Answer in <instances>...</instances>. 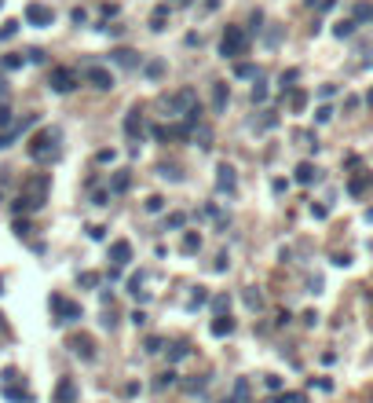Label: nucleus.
Segmentation results:
<instances>
[{
  "label": "nucleus",
  "instance_id": "8fccbe9b",
  "mask_svg": "<svg viewBox=\"0 0 373 403\" xmlns=\"http://www.w3.org/2000/svg\"><path fill=\"white\" fill-rule=\"evenodd\" d=\"M286 187H289L286 180H274V183H271V191H274V194H286Z\"/></svg>",
  "mask_w": 373,
  "mask_h": 403
},
{
  "label": "nucleus",
  "instance_id": "58836bf2",
  "mask_svg": "<svg viewBox=\"0 0 373 403\" xmlns=\"http://www.w3.org/2000/svg\"><path fill=\"white\" fill-rule=\"evenodd\" d=\"M176 381V370H165V374H158V389H165V385Z\"/></svg>",
  "mask_w": 373,
  "mask_h": 403
},
{
  "label": "nucleus",
  "instance_id": "c756f323",
  "mask_svg": "<svg viewBox=\"0 0 373 403\" xmlns=\"http://www.w3.org/2000/svg\"><path fill=\"white\" fill-rule=\"evenodd\" d=\"M235 73H238V77H260V70H256L253 63H238V66H235Z\"/></svg>",
  "mask_w": 373,
  "mask_h": 403
},
{
  "label": "nucleus",
  "instance_id": "864d4df0",
  "mask_svg": "<svg viewBox=\"0 0 373 403\" xmlns=\"http://www.w3.org/2000/svg\"><path fill=\"white\" fill-rule=\"evenodd\" d=\"M4 88H8V85H4V77H0V96H4Z\"/></svg>",
  "mask_w": 373,
  "mask_h": 403
},
{
  "label": "nucleus",
  "instance_id": "ddd939ff",
  "mask_svg": "<svg viewBox=\"0 0 373 403\" xmlns=\"http://www.w3.org/2000/svg\"><path fill=\"white\" fill-rule=\"evenodd\" d=\"M369 183H373V173H362V169H359V173H355V176L348 180V191H351L355 198H362V194H366V187H369Z\"/></svg>",
  "mask_w": 373,
  "mask_h": 403
},
{
  "label": "nucleus",
  "instance_id": "e433bc0d",
  "mask_svg": "<svg viewBox=\"0 0 373 403\" xmlns=\"http://www.w3.org/2000/svg\"><path fill=\"white\" fill-rule=\"evenodd\" d=\"M158 173H161L165 180H179V169H176V165H161Z\"/></svg>",
  "mask_w": 373,
  "mask_h": 403
},
{
  "label": "nucleus",
  "instance_id": "49530a36",
  "mask_svg": "<svg viewBox=\"0 0 373 403\" xmlns=\"http://www.w3.org/2000/svg\"><path fill=\"white\" fill-rule=\"evenodd\" d=\"M26 59H29V63H40L44 52H40V48H29V52H26Z\"/></svg>",
  "mask_w": 373,
  "mask_h": 403
},
{
  "label": "nucleus",
  "instance_id": "2f4dec72",
  "mask_svg": "<svg viewBox=\"0 0 373 403\" xmlns=\"http://www.w3.org/2000/svg\"><path fill=\"white\" fill-rule=\"evenodd\" d=\"M143 352H147V355H158V352H161V337H147V341H143Z\"/></svg>",
  "mask_w": 373,
  "mask_h": 403
},
{
  "label": "nucleus",
  "instance_id": "a878e982",
  "mask_svg": "<svg viewBox=\"0 0 373 403\" xmlns=\"http://www.w3.org/2000/svg\"><path fill=\"white\" fill-rule=\"evenodd\" d=\"M249 399V378H238L235 381V403H245Z\"/></svg>",
  "mask_w": 373,
  "mask_h": 403
},
{
  "label": "nucleus",
  "instance_id": "412c9836",
  "mask_svg": "<svg viewBox=\"0 0 373 403\" xmlns=\"http://www.w3.org/2000/svg\"><path fill=\"white\" fill-rule=\"evenodd\" d=\"M179 250H183V253H198V250H201V235H198V231H186L183 242H179Z\"/></svg>",
  "mask_w": 373,
  "mask_h": 403
},
{
  "label": "nucleus",
  "instance_id": "f3484780",
  "mask_svg": "<svg viewBox=\"0 0 373 403\" xmlns=\"http://www.w3.org/2000/svg\"><path fill=\"white\" fill-rule=\"evenodd\" d=\"M318 180V165L315 162H300L297 165V183H304V187H307V183H315Z\"/></svg>",
  "mask_w": 373,
  "mask_h": 403
},
{
  "label": "nucleus",
  "instance_id": "c9c22d12",
  "mask_svg": "<svg viewBox=\"0 0 373 403\" xmlns=\"http://www.w3.org/2000/svg\"><path fill=\"white\" fill-rule=\"evenodd\" d=\"M114 158H117V150H99V154H96V162H99V165H110Z\"/></svg>",
  "mask_w": 373,
  "mask_h": 403
},
{
  "label": "nucleus",
  "instance_id": "dca6fc26",
  "mask_svg": "<svg viewBox=\"0 0 373 403\" xmlns=\"http://www.w3.org/2000/svg\"><path fill=\"white\" fill-rule=\"evenodd\" d=\"M110 59L117 66H124V70H132V66H139V55L132 52V48H117V52H110Z\"/></svg>",
  "mask_w": 373,
  "mask_h": 403
},
{
  "label": "nucleus",
  "instance_id": "ea45409f",
  "mask_svg": "<svg viewBox=\"0 0 373 403\" xmlns=\"http://www.w3.org/2000/svg\"><path fill=\"white\" fill-rule=\"evenodd\" d=\"M183 224H186V216H183V213H172V216H168V227H172V231L183 227Z\"/></svg>",
  "mask_w": 373,
  "mask_h": 403
},
{
  "label": "nucleus",
  "instance_id": "9d476101",
  "mask_svg": "<svg viewBox=\"0 0 373 403\" xmlns=\"http://www.w3.org/2000/svg\"><path fill=\"white\" fill-rule=\"evenodd\" d=\"M128 260H132V242H128V238H117V242L110 246V264H114V268H124Z\"/></svg>",
  "mask_w": 373,
  "mask_h": 403
},
{
  "label": "nucleus",
  "instance_id": "c85d7f7f",
  "mask_svg": "<svg viewBox=\"0 0 373 403\" xmlns=\"http://www.w3.org/2000/svg\"><path fill=\"white\" fill-rule=\"evenodd\" d=\"M15 33H19V22H15V19H8L4 26H0V41H8V37H15Z\"/></svg>",
  "mask_w": 373,
  "mask_h": 403
},
{
  "label": "nucleus",
  "instance_id": "9b49d317",
  "mask_svg": "<svg viewBox=\"0 0 373 403\" xmlns=\"http://www.w3.org/2000/svg\"><path fill=\"white\" fill-rule=\"evenodd\" d=\"M55 403H77V385H73V378H59V385H55Z\"/></svg>",
  "mask_w": 373,
  "mask_h": 403
},
{
  "label": "nucleus",
  "instance_id": "b1692460",
  "mask_svg": "<svg viewBox=\"0 0 373 403\" xmlns=\"http://www.w3.org/2000/svg\"><path fill=\"white\" fill-rule=\"evenodd\" d=\"M205 301H209V290H205V286H198V290L191 293V301H186V308H201Z\"/></svg>",
  "mask_w": 373,
  "mask_h": 403
},
{
  "label": "nucleus",
  "instance_id": "79ce46f5",
  "mask_svg": "<svg viewBox=\"0 0 373 403\" xmlns=\"http://www.w3.org/2000/svg\"><path fill=\"white\" fill-rule=\"evenodd\" d=\"M278 403H304V396H300V392H282V399H278Z\"/></svg>",
  "mask_w": 373,
  "mask_h": 403
},
{
  "label": "nucleus",
  "instance_id": "5fc2aeb1",
  "mask_svg": "<svg viewBox=\"0 0 373 403\" xmlns=\"http://www.w3.org/2000/svg\"><path fill=\"white\" fill-rule=\"evenodd\" d=\"M176 4H191V0H176Z\"/></svg>",
  "mask_w": 373,
  "mask_h": 403
},
{
  "label": "nucleus",
  "instance_id": "de8ad7c7",
  "mask_svg": "<svg viewBox=\"0 0 373 403\" xmlns=\"http://www.w3.org/2000/svg\"><path fill=\"white\" fill-rule=\"evenodd\" d=\"M311 213H315L318 220H325V216H330V206H311Z\"/></svg>",
  "mask_w": 373,
  "mask_h": 403
},
{
  "label": "nucleus",
  "instance_id": "39448f33",
  "mask_svg": "<svg viewBox=\"0 0 373 403\" xmlns=\"http://www.w3.org/2000/svg\"><path fill=\"white\" fill-rule=\"evenodd\" d=\"M48 85H52V92H73L77 88V73L66 70V66H55L48 73Z\"/></svg>",
  "mask_w": 373,
  "mask_h": 403
},
{
  "label": "nucleus",
  "instance_id": "0eeeda50",
  "mask_svg": "<svg viewBox=\"0 0 373 403\" xmlns=\"http://www.w3.org/2000/svg\"><path fill=\"white\" fill-rule=\"evenodd\" d=\"M143 132H147L143 110H139V106H132V110L124 114V136H128V139H143Z\"/></svg>",
  "mask_w": 373,
  "mask_h": 403
},
{
  "label": "nucleus",
  "instance_id": "4468645a",
  "mask_svg": "<svg viewBox=\"0 0 373 403\" xmlns=\"http://www.w3.org/2000/svg\"><path fill=\"white\" fill-rule=\"evenodd\" d=\"M227 99H230L227 85H223V81H212V110H216V114H223V110H227Z\"/></svg>",
  "mask_w": 373,
  "mask_h": 403
},
{
  "label": "nucleus",
  "instance_id": "6e6d98bb",
  "mask_svg": "<svg viewBox=\"0 0 373 403\" xmlns=\"http://www.w3.org/2000/svg\"><path fill=\"white\" fill-rule=\"evenodd\" d=\"M369 19H373V8H369Z\"/></svg>",
  "mask_w": 373,
  "mask_h": 403
},
{
  "label": "nucleus",
  "instance_id": "1a4fd4ad",
  "mask_svg": "<svg viewBox=\"0 0 373 403\" xmlns=\"http://www.w3.org/2000/svg\"><path fill=\"white\" fill-rule=\"evenodd\" d=\"M52 308L59 312V323H73V319H81V304H73L66 297H52Z\"/></svg>",
  "mask_w": 373,
  "mask_h": 403
},
{
  "label": "nucleus",
  "instance_id": "603ef678",
  "mask_svg": "<svg viewBox=\"0 0 373 403\" xmlns=\"http://www.w3.org/2000/svg\"><path fill=\"white\" fill-rule=\"evenodd\" d=\"M366 103H369V106H373V88H369V96H366Z\"/></svg>",
  "mask_w": 373,
  "mask_h": 403
},
{
  "label": "nucleus",
  "instance_id": "2eb2a0df",
  "mask_svg": "<svg viewBox=\"0 0 373 403\" xmlns=\"http://www.w3.org/2000/svg\"><path fill=\"white\" fill-rule=\"evenodd\" d=\"M128 187H132V173H128V169H117L114 180H110V194H124Z\"/></svg>",
  "mask_w": 373,
  "mask_h": 403
},
{
  "label": "nucleus",
  "instance_id": "a18cd8bd",
  "mask_svg": "<svg viewBox=\"0 0 373 403\" xmlns=\"http://www.w3.org/2000/svg\"><path fill=\"white\" fill-rule=\"evenodd\" d=\"M186 352H191V348H186V345H183V341H179V345H172V359H183V355H186Z\"/></svg>",
  "mask_w": 373,
  "mask_h": 403
},
{
  "label": "nucleus",
  "instance_id": "423d86ee",
  "mask_svg": "<svg viewBox=\"0 0 373 403\" xmlns=\"http://www.w3.org/2000/svg\"><path fill=\"white\" fill-rule=\"evenodd\" d=\"M26 22L29 26H52L55 22V11L48 4H37V0H33V4H26Z\"/></svg>",
  "mask_w": 373,
  "mask_h": 403
},
{
  "label": "nucleus",
  "instance_id": "6ab92c4d",
  "mask_svg": "<svg viewBox=\"0 0 373 403\" xmlns=\"http://www.w3.org/2000/svg\"><path fill=\"white\" fill-rule=\"evenodd\" d=\"M165 22H168V4H158V8L150 11V29H158V33H161Z\"/></svg>",
  "mask_w": 373,
  "mask_h": 403
},
{
  "label": "nucleus",
  "instance_id": "20e7f679",
  "mask_svg": "<svg viewBox=\"0 0 373 403\" xmlns=\"http://www.w3.org/2000/svg\"><path fill=\"white\" fill-rule=\"evenodd\" d=\"M81 77H84L91 88H99V92H110V88H114V73L106 70V66H84Z\"/></svg>",
  "mask_w": 373,
  "mask_h": 403
},
{
  "label": "nucleus",
  "instance_id": "473e14b6",
  "mask_svg": "<svg viewBox=\"0 0 373 403\" xmlns=\"http://www.w3.org/2000/svg\"><path fill=\"white\" fill-rule=\"evenodd\" d=\"M263 99H267V85H263L260 77H256V88H253V103H263Z\"/></svg>",
  "mask_w": 373,
  "mask_h": 403
},
{
  "label": "nucleus",
  "instance_id": "c03bdc74",
  "mask_svg": "<svg viewBox=\"0 0 373 403\" xmlns=\"http://www.w3.org/2000/svg\"><path fill=\"white\" fill-rule=\"evenodd\" d=\"M267 389H271V392H282V378H274V374H267Z\"/></svg>",
  "mask_w": 373,
  "mask_h": 403
},
{
  "label": "nucleus",
  "instance_id": "09e8293b",
  "mask_svg": "<svg viewBox=\"0 0 373 403\" xmlns=\"http://www.w3.org/2000/svg\"><path fill=\"white\" fill-rule=\"evenodd\" d=\"M4 125H11V110H8V106H0V129H4Z\"/></svg>",
  "mask_w": 373,
  "mask_h": 403
},
{
  "label": "nucleus",
  "instance_id": "f257e3e1",
  "mask_svg": "<svg viewBox=\"0 0 373 403\" xmlns=\"http://www.w3.org/2000/svg\"><path fill=\"white\" fill-rule=\"evenodd\" d=\"M198 106H201V99H198V92H194L191 85H183V88L172 92V96L161 99V110H165L168 121H183L191 110H198Z\"/></svg>",
  "mask_w": 373,
  "mask_h": 403
},
{
  "label": "nucleus",
  "instance_id": "f704fd0d",
  "mask_svg": "<svg viewBox=\"0 0 373 403\" xmlns=\"http://www.w3.org/2000/svg\"><path fill=\"white\" fill-rule=\"evenodd\" d=\"M212 308H216V312H220V315H223V312H227V308H230V297H227V293H220V297H216V301H212Z\"/></svg>",
  "mask_w": 373,
  "mask_h": 403
},
{
  "label": "nucleus",
  "instance_id": "3c124183",
  "mask_svg": "<svg viewBox=\"0 0 373 403\" xmlns=\"http://www.w3.org/2000/svg\"><path fill=\"white\" fill-rule=\"evenodd\" d=\"M4 147H11V132H8V136L0 132V150H4Z\"/></svg>",
  "mask_w": 373,
  "mask_h": 403
},
{
  "label": "nucleus",
  "instance_id": "37998d69",
  "mask_svg": "<svg viewBox=\"0 0 373 403\" xmlns=\"http://www.w3.org/2000/svg\"><path fill=\"white\" fill-rule=\"evenodd\" d=\"M132 323H135V327H147V312H143V308H135V312H132Z\"/></svg>",
  "mask_w": 373,
  "mask_h": 403
},
{
  "label": "nucleus",
  "instance_id": "f03ea898",
  "mask_svg": "<svg viewBox=\"0 0 373 403\" xmlns=\"http://www.w3.org/2000/svg\"><path fill=\"white\" fill-rule=\"evenodd\" d=\"M249 52V33L242 26H227L223 37H220V55L223 59H242Z\"/></svg>",
  "mask_w": 373,
  "mask_h": 403
},
{
  "label": "nucleus",
  "instance_id": "5701e85b",
  "mask_svg": "<svg viewBox=\"0 0 373 403\" xmlns=\"http://www.w3.org/2000/svg\"><path fill=\"white\" fill-rule=\"evenodd\" d=\"M333 33H337L340 41H344V37H351V33H355V22H351V19H340V22L333 26Z\"/></svg>",
  "mask_w": 373,
  "mask_h": 403
},
{
  "label": "nucleus",
  "instance_id": "aec40b11",
  "mask_svg": "<svg viewBox=\"0 0 373 403\" xmlns=\"http://www.w3.org/2000/svg\"><path fill=\"white\" fill-rule=\"evenodd\" d=\"M304 106H307V92L304 88H293L289 92V110L293 114H304Z\"/></svg>",
  "mask_w": 373,
  "mask_h": 403
},
{
  "label": "nucleus",
  "instance_id": "6e6552de",
  "mask_svg": "<svg viewBox=\"0 0 373 403\" xmlns=\"http://www.w3.org/2000/svg\"><path fill=\"white\" fill-rule=\"evenodd\" d=\"M235 187H238V176H235V169L223 162L220 169H216V191H220V194H235Z\"/></svg>",
  "mask_w": 373,
  "mask_h": 403
},
{
  "label": "nucleus",
  "instance_id": "a211bd4d",
  "mask_svg": "<svg viewBox=\"0 0 373 403\" xmlns=\"http://www.w3.org/2000/svg\"><path fill=\"white\" fill-rule=\"evenodd\" d=\"M165 63H161V59H147V63H143V73H147V81H161V77H165Z\"/></svg>",
  "mask_w": 373,
  "mask_h": 403
},
{
  "label": "nucleus",
  "instance_id": "72a5a7b5",
  "mask_svg": "<svg viewBox=\"0 0 373 403\" xmlns=\"http://www.w3.org/2000/svg\"><path fill=\"white\" fill-rule=\"evenodd\" d=\"M330 117H333V106H318V110H315V121H318V125H325Z\"/></svg>",
  "mask_w": 373,
  "mask_h": 403
},
{
  "label": "nucleus",
  "instance_id": "f8f14e48",
  "mask_svg": "<svg viewBox=\"0 0 373 403\" xmlns=\"http://www.w3.org/2000/svg\"><path fill=\"white\" fill-rule=\"evenodd\" d=\"M70 348L81 355V359H96V345H91V337L81 334V337H70Z\"/></svg>",
  "mask_w": 373,
  "mask_h": 403
},
{
  "label": "nucleus",
  "instance_id": "a19ab883",
  "mask_svg": "<svg viewBox=\"0 0 373 403\" xmlns=\"http://www.w3.org/2000/svg\"><path fill=\"white\" fill-rule=\"evenodd\" d=\"M139 286H143V275H132V278H128V293H135V297H139Z\"/></svg>",
  "mask_w": 373,
  "mask_h": 403
},
{
  "label": "nucleus",
  "instance_id": "4c0bfd02",
  "mask_svg": "<svg viewBox=\"0 0 373 403\" xmlns=\"http://www.w3.org/2000/svg\"><path fill=\"white\" fill-rule=\"evenodd\" d=\"M81 286H88V290L99 286V275H96V271H84V275H81Z\"/></svg>",
  "mask_w": 373,
  "mask_h": 403
},
{
  "label": "nucleus",
  "instance_id": "cd10ccee",
  "mask_svg": "<svg viewBox=\"0 0 373 403\" xmlns=\"http://www.w3.org/2000/svg\"><path fill=\"white\" fill-rule=\"evenodd\" d=\"M22 63H26L22 55H4V59H0V66H4V70H19Z\"/></svg>",
  "mask_w": 373,
  "mask_h": 403
},
{
  "label": "nucleus",
  "instance_id": "bb28decb",
  "mask_svg": "<svg viewBox=\"0 0 373 403\" xmlns=\"http://www.w3.org/2000/svg\"><path fill=\"white\" fill-rule=\"evenodd\" d=\"M191 139H198V147H209V139H212V132H209V125H198V129L191 132Z\"/></svg>",
  "mask_w": 373,
  "mask_h": 403
},
{
  "label": "nucleus",
  "instance_id": "4d7b16f0",
  "mask_svg": "<svg viewBox=\"0 0 373 403\" xmlns=\"http://www.w3.org/2000/svg\"><path fill=\"white\" fill-rule=\"evenodd\" d=\"M223 403H235V399H223Z\"/></svg>",
  "mask_w": 373,
  "mask_h": 403
},
{
  "label": "nucleus",
  "instance_id": "7c9ffc66",
  "mask_svg": "<svg viewBox=\"0 0 373 403\" xmlns=\"http://www.w3.org/2000/svg\"><path fill=\"white\" fill-rule=\"evenodd\" d=\"M161 209H165V198L161 194H150L147 198V213H161Z\"/></svg>",
  "mask_w": 373,
  "mask_h": 403
},
{
  "label": "nucleus",
  "instance_id": "393cba45",
  "mask_svg": "<svg viewBox=\"0 0 373 403\" xmlns=\"http://www.w3.org/2000/svg\"><path fill=\"white\" fill-rule=\"evenodd\" d=\"M245 304L253 308V312H260V308H263V293L260 290H245Z\"/></svg>",
  "mask_w": 373,
  "mask_h": 403
},
{
  "label": "nucleus",
  "instance_id": "7ed1b4c3",
  "mask_svg": "<svg viewBox=\"0 0 373 403\" xmlns=\"http://www.w3.org/2000/svg\"><path fill=\"white\" fill-rule=\"evenodd\" d=\"M55 154H59V132L55 129H44L29 139V158L33 162H52Z\"/></svg>",
  "mask_w": 373,
  "mask_h": 403
},
{
  "label": "nucleus",
  "instance_id": "4be33fe9",
  "mask_svg": "<svg viewBox=\"0 0 373 403\" xmlns=\"http://www.w3.org/2000/svg\"><path fill=\"white\" fill-rule=\"evenodd\" d=\"M230 330H235V319H230V315H216V323H212V334H216V337H227Z\"/></svg>",
  "mask_w": 373,
  "mask_h": 403
}]
</instances>
